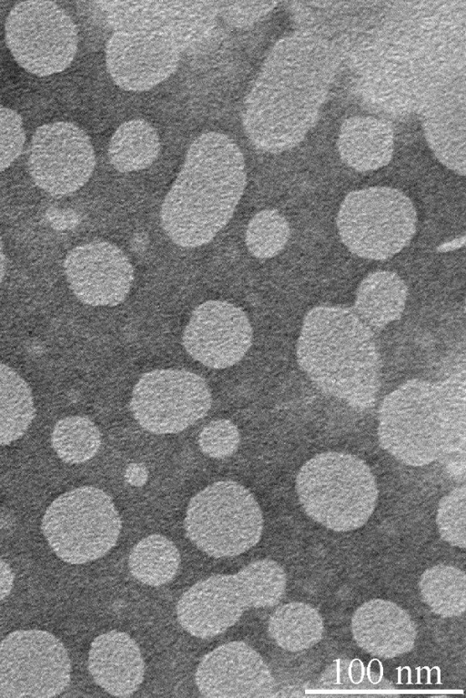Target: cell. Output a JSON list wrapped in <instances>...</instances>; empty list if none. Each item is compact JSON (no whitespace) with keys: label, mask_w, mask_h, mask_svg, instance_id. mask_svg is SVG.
Wrapping results in <instances>:
<instances>
[{"label":"cell","mask_w":466,"mask_h":698,"mask_svg":"<svg viewBox=\"0 0 466 698\" xmlns=\"http://www.w3.org/2000/svg\"><path fill=\"white\" fill-rule=\"evenodd\" d=\"M393 145L390 125L370 116H352L345 120L338 138L342 161L360 172L386 166L391 159Z\"/></svg>","instance_id":"obj_22"},{"label":"cell","mask_w":466,"mask_h":698,"mask_svg":"<svg viewBox=\"0 0 466 698\" xmlns=\"http://www.w3.org/2000/svg\"><path fill=\"white\" fill-rule=\"evenodd\" d=\"M408 288L400 277L388 270L366 276L360 282L354 303L355 314L373 331L400 318Z\"/></svg>","instance_id":"obj_23"},{"label":"cell","mask_w":466,"mask_h":698,"mask_svg":"<svg viewBox=\"0 0 466 698\" xmlns=\"http://www.w3.org/2000/svg\"><path fill=\"white\" fill-rule=\"evenodd\" d=\"M64 644L42 630H17L0 642V698H49L69 684Z\"/></svg>","instance_id":"obj_10"},{"label":"cell","mask_w":466,"mask_h":698,"mask_svg":"<svg viewBox=\"0 0 466 698\" xmlns=\"http://www.w3.org/2000/svg\"><path fill=\"white\" fill-rule=\"evenodd\" d=\"M295 486L306 514L339 532L363 526L379 493L370 467L357 456L339 451L309 459L299 470Z\"/></svg>","instance_id":"obj_5"},{"label":"cell","mask_w":466,"mask_h":698,"mask_svg":"<svg viewBox=\"0 0 466 698\" xmlns=\"http://www.w3.org/2000/svg\"><path fill=\"white\" fill-rule=\"evenodd\" d=\"M465 378L410 379L389 393L378 413L381 448L409 466H425L465 445Z\"/></svg>","instance_id":"obj_3"},{"label":"cell","mask_w":466,"mask_h":698,"mask_svg":"<svg viewBox=\"0 0 466 698\" xmlns=\"http://www.w3.org/2000/svg\"><path fill=\"white\" fill-rule=\"evenodd\" d=\"M245 187V161L238 145L222 133L200 135L164 198L163 229L183 248L210 242L233 216Z\"/></svg>","instance_id":"obj_2"},{"label":"cell","mask_w":466,"mask_h":698,"mask_svg":"<svg viewBox=\"0 0 466 698\" xmlns=\"http://www.w3.org/2000/svg\"><path fill=\"white\" fill-rule=\"evenodd\" d=\"M203 378L183 369L144 373L135 385L130 410L137 421L156 434L177 433L202 419L211 407Z\"/></svg>","instance_id":"obj_11"},{"label":"cell","mask_w":466,"mask_h":698,"mask_svg":"<svg viewBox=\"0 0 466 698\" xmlns=\"http://www.w3.org/2000/svg\"><path fill=\"white\" fill-rule=\"evenodd\" d=\"M249 608H258V603L241 569L193 584L178 600L177 617L188 633L208 639L226 632Z\"/></svg>","instance_id":"obj_14"},{"label":"cell","mask_w":466,"mask_h":698,"mask_svg":"<svg viewBox=\"0 0 466 698\" xmlns=\"http://www.w3.org/2000/svg\"><path fill=\"white\" fill-rule=\"evenodd\" d=\"M41 528L62 561L82 564L101 558L115 546L121 520L109 495L98 488L83 486L54 500Z\"/></svg>","instance_id":"obj_8"},{"label":"cell","mask_w":466,"mask_h":698,"mask_svg":"<svg viewBox=\"0 0 466 698\" xmlns=\"http://www.w3.org/2000/svg\"><path fill=\"white\" fill-rule=\"evenodd\" d=\"M96 165L88 136L69 122L39 126L34 133L28 170L35 183L55 197L69 195L90 178Z\"/></svg>","instance_id":"obj_13"},{"label":"cell","mask_w":466,"mask_h":698,"mask_svg":"<svg viewBox=\"0 0 466 698\" xmlns=\"http://www.w3.org/2000/svg\"><path fill=\"white\" fill-rule=\"evenodd\" d=\"M5 265H6V259L3 249V241L2 237L0 233V284L3 281V278L5 274Z\"/></svg>","instance_id":"obj_37"},{"label":"cell","mask_w":466,"mask_h":698,"mask_svg":"<svg viewBox=\"0 0 466 698\" xmlns=\"http://www.w3.org/2000/svg\"><path fill=\"white\" fill-rule=\"evenodd\" d=\"M289 235L286 218L275 209H264L250 219L246 230V244L253 256L268 258L284 248Z\"/></svg>","instance_id":"obj_30"},{"label":"cell","mask_w":466,"mask_h":698,"mask_svg":"<svg viewBox=\"0 0 466 698\" xmlns=\"http://www.w3.org/2000/svg\"><path fill=\"white\" fill-rule=\"evenodd\" d=\"M338 59L329 42L303 31L274 45L243 103L242 125L254 147L279 153L304 138L319 117Z\"/></svg>","instance_id":"obj_1"},{"label":"cell","mask_w":466,"mask_h":698,"mask_svg":"<svg viewBox=\"0 0 466 698\" xmlns=\"http://www.w3.org/2000/svg\"><path fill=\"white\" fill-rule=\"evenodd\" d=\"M411 200L388 187L349 193L342 201L337 227L343 244L360 258L384 260L409 245L416 231Z\"/></svg>","instance_id":"obj_7"},{"label":"cell","mask_w":466,"mask_h":698,"mask_svg":"<svg viewBox=\"0 0 466 698\" xmlns=\"http://www.w3.org/2000/svg\"><path fill=\"white\" fill-rule=\"evenodd\" d=\"M442 88V87H441ZM436 92L422 106L423 128L438 159L457 174H465L464 92Z\"/></svg>","instance_id":"obj_21"},{"label":"cell","mask_w":466,"mask_h":698,"mask_svg":"<svg viewBox=\"0 0 466 698\" xmlns=\"http://www.w3.org/2000/svg\"><path fill=\"white\" fill-rule=\"evenodd\" d=\"M35 414L28 384L15 369L0 363V446L22 437Z\"/></svg>","instance_id":"obj_26"},{"label":"cell","mask_w":466,"mask_h":698,"mask_svg":"<svg viewBox=\"0 0 466 698\" xmlns=\"http://www.w3.org/2000/svg\"><path fill=\"white\" fill-rule=\"evenodd\" d=\"M5 41L17 64L38 76L65 70L77 50L75 24L49 1L15 5L6 18Z\"/></svg>","instance_id":"obj_9"},{"label":"cell","mask_w":466,"mask_h":698,"mask_svg":"<svg viewBox=\"0 0 466 698\" xmlns=\"http://www.w3.org/2000/svg\"><path fill=\"white\" fill-rule=\"evenodd\" d=\"M160 141L157 130L146 120L132 119L115 131L108 145L111 165L120 172L145 169L157 159Z\"/></svg>","instance_id":"obj_25"},{"label":"cell","mask_w":466,"mask_h":698,"mask_svg":"<svg viewBox=\"0 0 466 698\" xmlns=\"http://www.w3.org/2000/svg\"><path fill=\"white\" fill-rule=\"evenodd\" d=\"M127 481L133 486H142L147 479L146 468L140 464H130L126 471Z\"/></svg>","instance_id":"obj_36"},{"label":"cell","mask_w":466,"mask_h":698,"mask_svg":"<svg viewBox=\"0 0 466 698\" xmlns=\"http://www.w3.org/2000/svg\"><path fill=\"white\" fill-rule=\"evenodd\" d=\"M15 581L10 566L0 559V601L6 598L12 591Z\"/></svg>","instance_id":"obj_35"},{"label":"cell","mask_w":466,"mask_h":698,"mask_svg":"<svg viewBox=\"0 0 466 698\" xmlns=\"http://www.w3.org/2000/svg\"><path fill=\"white\" fill-rule=\"evenodd\" d=\"M465 485L455 487L439 502L436 523L441 537L451 546L465 548Z\"/></svg>","instance_id":"obj_31"},{"label":"cell","mask_w":466,"mask_h":698,"mask_svg":"<svg viewBox=\"0 0 466 698\" xmlns=\"http://www.w3.org/2000/svg\"><path fill=\"white\" fill-rule=\"evenodd\" d=\"M25 141L21 116L13 109L0 106V172L19 157Z\"/></svg>","instance_id":"obj_33"},{"label":"cell","mask_w":466,"mask_h":698,"mask_svg":"<svg viewBox=\"0 0 466 698\" xmlns=\"http://www.w3.org/2000/svg\"><path fill=\"white\" fill-rule=\"evenodd\" d=\"M183 345L196 360L211 369L237 364L252 342V328L244 311L223 300H208L192 312Z\"/></svg>","instance_id":"obj_15"},{"label":"cell","mask_w":466,"mask_h":698,"mask_svg":"<svg viewBox=\"0 0 466 698\" xmlns=\"http://www.w3.org/2000/svg\"><path fill=\"white\" fill-rule=\"evenodd\" d=\"M88 670L96 684L116 697H128L144 680L140 649L127 633L110 631L92 642Z\"/></svg>","instance_id":"obj_20"},{"label":"cell","mask_w":466,"mask_h":698,"mask_svg":"<svg viewBox=\"0 0 466 698\" xmlns=\"http://www.w3.org/2000/svg\"><path fill=\"white\" fill-rule=\"evenodd\" d=\"M52 447L65 462L78 464L92 459L101 444L100 431L85 416H68L58 420L51 434Z\"/></svg>","instance_id":"obj_29"},{"label":"cell","mask_w":466,"mask_h":698,"mask_svg":"<svg viewBox=\"0 0 466 698\" xmlns=\"http://www.w3.org/2000/svg\"><path fill=\"white\" fill-rule=\"evenodd\" d=\"M64 270L75 296L89 306H116L127 296L134 280L126 254L107 241H92L71 249Z\"/></svg>","instance_id":"obj_17"},{"label":"cell","mask_w":466,"mask_h":698,"mask_svg":"<svg viewBox=\"0 0 466 698\" xmlns=\"http://www.w3.org/2000/svg\"><path fill=\"white\" fill-rule=\"evenodd\" d=\"M179 562L180 556L176 545L159 534L142 539L132 549L128 558L132 575L150 586L169 582L176 575Z\"/></svg>","instance_id":"obj_28"},{"label":"cell","mask_w":466,"mask_h":698,"mask_svg":"<svg viewBox=\"0 0 466 698\" xmlns=\"http://www.w3.org/2000/svg\"><path fill=\"white\" fill-rule=\"evenodd\" d=\"M323 631V621L319 612L300 602L279 606L268 623V634L274 642L292 652L307 650L318 643Z\"/></svg>","instance_id":"obj_24"},{"label":"cell","mask_w":466,"mask_h":698,"mask_svg":"<svg viewBox=\"0 0 466 698\" xmlns=\"http://www.w3.org/2000/svg\"><path fill=\"white\" fill-rule=\"evenodd\" d=\"M351 632L362 650L385 659L409 652L417 638L410 614L396 603L382 599L370 600L354 612Z\"/></svg>","instance_id":"obj_19"},{"label":"cell","mask_w":466,"mask_h":698,"mask_svg":"<svg viewBox=\"0 0 466 698\" xmlns=\"http://www.w3.org/2000/svg\"><path fill=\"white\" fill-rule=\"evenodd\" d=\"M201 450L214 459L231 456L239 444L237 426L228 420H217L206 425L198 435Z\"/></svg>","instance_id":"obj_32"},{"label":"cell","mask_w":466,"mask_h":698,"mask_svg":"<svg viewBox=\"0 0 466 698\" xmlns=\"http://www.w3.org/2000/svg\"><path fill=\"white\" fill-rule=\"evenodd\" d=\"M419 589L422 601L441 617H456L465 612L466 577L457 567L438 564L427 569L420 576Z\"/></svg>","instance_id":"obj_27"},{"label":"cell","mask_w":466,"mask_h":698,"mask_svg":"<svg viewBox=\"0 0 466 698\" xmlns=\"http://www.w3.org/2000/svg\"><path fill=\"white\" fill-rule=\"evenodd\" d=\"M180 52L173 41L157 34L115 31L106 46V67L119 87L146 91L177 70Z\"/></svg>","instance_id":"obj_18"},{"label":"cell","mask_w":466,"mask_h":698,"mask_svg":"<svg viewBox=\"0 0 466 698\" xmlns=\"http://www.w3.org/2000/svg\"><path fill=\"white\" fill-rule=\"evenodd\" d=\"M373 335L352 309L315 307L302 323L298 363L324 394L355 410L370 409L376 402L380 371Z\"/></svg>","instance_id":"obj_4"},{"label":"cell","mask_w":466,"mask_h":698,"mask_svg":"<svg viewBox=\"0 0 466 698\" xmlns=\"http://www.w3.org/2000/svg\"><path fill=\"white\" fill-rule=\"evenodd\" d=\"M186 535L214 558L244 553L260 540L263 516L252 493L234 481L214 482L189 501Z\"/></svg>","instance_id":"obj_6"},{"label":"cell","mask_w":466,"mask_h":698,"mask_svg":"<svg viewBox=\"0 0 466 698\" xmlns=\"http://www.w3.org/2000/svg\"><path fill=\"white\" fill-rule=\"evenodd\" d=\"M200 694L208 698L275 696L276 681L260 654L241 641L224 643L200 660L195 673Z\"/></svg>","instance_id":"obj_16"},{"label":"cell","mask_w":466,"mask_h":698,"mask_svg":"<svg viewBox=\"0 0 466 698\" xmlns=\"http://www.w3.org/2000/svg\"><path fill=\"white\" fill-rule=\"evenodd\" d=\"M277 5V2L220 1L218 2V12L228 25L245 28L259 21Z\"/></svg>","instance_id":"obj_34"},{"label":"cell","mask_w":466,"mask_h":698,"mask_svg":"<svg viewBox=\"0 0 466 698\" xmlns=\"http://www.w3.org/2000/svg\"><path fill=\"white\" fill-rule=\"evenodd\" d=\"M115 31L145 32L173 41L180 51L206 39L216 26L214 1L99 2Z\"/></svg>","instance_id":"obj_12"}]
</instances>
